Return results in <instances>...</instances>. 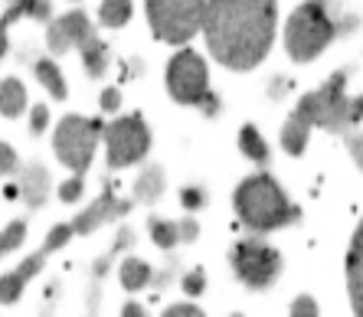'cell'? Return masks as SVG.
<instances>
[{"mask_svg": "<svg viewBox=\"0 0 363 317\" xmlns=\"http://www.w3.org/2000/svg\"><path fill=\"white\" fill-rule=\"evenodd\" d=\"M184 203H186V206H200V203H203V193L186 190V193H184Z\"/></svg>", "mask_w": 363, "mask_h": 317, "instance_id": "cell-28", "label": "cell"}, {"mask_svg": "<svg viewBox=\"0 0 363 317\" xmlns=\"http://www.w3.org/2000/svg\"><path fill=\"white\" fill-rule=\"evenodd\" d=\"M344 72H337L324 85L321 92L314 95H304V101L298 105V111L288 118L285 131H281V144H285L288 154H301L304 141H308V128L311 125H324L330 131H347L350 121L357 118V105L344 99Z\"/></svg>", "mask_w": 363, "mask_h": 317, "instance_id": "cell-2", "label": "cell"}, {"mask_svg": "<svg viewBox=\"0 0 363 317\" xmlns=\"http://www.w3.org/2000/svg\"><path fill=\"white\" fill-rule=\"evenodd\" d=\"M131 17V0H101L99 20L105 26H125Z\"/></svg>", "mask_w": 363, "mask_h": 317, "instance_id": "cell-15", "label": "cell"}, {"mask_svg": "<svg viewBox=\"0 0 363 317\" xmlns=\"http://www.w3.org/2000/svg\"><path fill=\"white\" fill-rule=\"evenodd\" d=\"M151 235L154 243L161 245V249H170L174 243H180V239H194L196 235V226L194 223H164V219H151Z\"/></svg>", "mask_w": 363, "mask_h": 317, "instance_id": "cell-12", "label": "cell"}, {"mask_svg": "<svg viewBox=\"0 0 363 317\" xmlns=\"http://www.w3.org/2000/svg\"><path fill=\"white\" fill-rule=\"evenodd\" d=\"M239 144H242V154H245V157H252L255 164H265V160H269V148H265L262 134L255 131L252 125H245L242 131H239Z\"/></svg>", "mask_w": 363, "mask_h": 317, "instance_id": "cell-14", "label": "cell"}, {"mask_svg": "<svg viewBox=\"0 0 363 317\" xmlns=\"http://www.w3.org/2000/svg\"><path fill=\"white\" fill-rule=\"evenodd\" d=\"M79 193H82V174H76V180H72V184H66L60 190V196L66 203H72V200H79Z\"/></svg>", "mask_w": 363, "mask_h": 317, "instance_id": "cell-23", "label": "cell"}, {"mask_svg": "<svg viewBox=\"0 0 363 317\" xmlns=\"http://www.w3.org/2000/svg\"><path fill=\"white\" fill-rule=\"evenodd\" d=\"M357 115H360V118H363V99H360V101H357Z\"/></svg>", "mask_w": 363, "mask_h": 317, "instance_id": "cell-31", "label": "cell"}, {"mask_svg": "<svg viewBox=\"0 0 363 317\" xmlns=\"http://www.w3.org/2000/svg\"><path fill=\"white\" fill-rule=\"evenodd\" d=\"M147 278H151V268L144 265L141 259L121 262V284H125L128 291H138V288H144V284H147Z\"/></svg>", "mask_w": 363, "mask_h": 317, "instance_id": "cell-17", "label": "cell"}, {"mask_svg": "<svg viewBox=\"0 0 363 317\" xmlns=\"http://www.w3.org/2000/svg\"><path fill=\"white\" fill-rule=\"evenodd\" d=\"M167 314H200V308H190V304H174V308H167Z\"/></svg>", "mask_w": 363, "mask_h": 317, "instance_id": "cell-29", "label": "cell"}, {"mask_svg": "<svg viewBox=\"0 0 363 317\" xmlns=\"http://www.w3.org/2000/svg\"><path fill=\"white\" fill-rule=\"evenodd\" d=\"M23 109H26V89L17 79H7V82H4V115L17 118Z\"/></svg>", "mask_w": 363, "mask_h": 317, "instance_id": "cell-18", "label": "cell"}, {"mask_svg": "<svg viewBox=\"0 0 363 317\" xmlns=\"http://www.w3.org/2000/svg\"><path fill=\"white\" fill-rule=\"evenodd\" d=\"M105 128L99 121H89V118L79 115H66L62 125L56 128V157L66 164L72 174H85L89 170V160L95 154V141Z\"/></svg>", "mask_w": 363, "mask_h": 317, "instance_id": "cell-7", "label": "cell"}, {"mask_svg": "<svg viewBox=\"0 0 363 317\" xmlns=\"http://www.w3.org/2000/svg\"><path fill=\"white\" fill-rule=\"evenodd\" d=\"M291 311H295V314H301V311L314 314V301H311V298H298V301H295V308H291Z\"/></svg>", "mask_w": 363, "mask_h": 317, "instance_id": "cell-27", "label": "cell"}, {"mask_svg": "<svg viewBox=\"0 0 363 317\" xmlns=\"http://www.w3.org/2000/svg\"><path fill=\"white\" fill-rule=\"evenodd\" d=\"M23 223H10L7 226V235H4V252H10L13 249V243H20V239H23Z\"/></svg>", "mask_w": 363, "mask_h": 317, "instance_id": "cell-22", "label": "cell"}, {"mask_svg": "<svg viewBox=\"0 0 363 317\" xmlns=\"http://www.w3.org/2000/svg\"><path fill=\"white\" fill-rule=\"evenodd\" d=\"M233 268L249 288H269L272 278L281 272V255L259 239H242L233 249Z\"/></svg>", "mask_w": 363, "mask_h": 317, "instance_id": "cell-9", "label": "cell"}, {"mask_svg": "<svg viewBox=\"0 0 363 317\" xmlns=\"http://www.w3.org/2000/svg\"><path fill=\"white\" fill-rule=\"evenodd\" d=\"M164 190V174L157 167H151V170H144V177L138 180V187H135V193H138V200H154L157 193Z\"/></svg>", "mask_w": 363, "mask_h": 317, "instance_id": "cell-20", "label": "cell"}, {"mask_svg": "<svg viewBox=\"0 0 363 317\" xmlns=\"http://www.w3.org/2000/svg\"><path fill=\"white\" fill-rule=\"evenodd\" d=\"M203 272H190V275H186V282H184V288H186V294H200L203 291Z\"/></svg>", "mask_w": 363, "mask_h": 317, "instance_id": "cell-24", "label": "cell"}, {"mask_svg": "<svg viewBox=\"0 0 363 317\" xmlns=\"http://www.w3.org/2000/svg\"><path fill=\"white\" fill-rule=\"evenodd\" d=\"M236 213L249 229L255 233H269V229H281V226L295 223L301 216V209L285 196V190L279 187V180L272 174H255L249 180H242L233 196Z\"/></svg>", "mask_w": 363, "mask_h": 317, "instance_id": "cell-3", "label": "cell"}, {"mask_svg": "<svg viewBox=\"0 0 363 317\" xmlns=\"http://www.w3.org/2000/svg\"><path fill=\"white\" fill-rule=\"evenodd\" d=\"M347 144H350V154H354V160L363 167V138H360V134H350V138H347Z\"/></svg>", "mask_w": 363, "mask_h": 317, "instance_id": "cell-25", "label": "cell"}, {"mask_svg": "<svg viewBox=\"0 0 363 317\" xmlns=\"http://www.w3.org/2000/svg\"><path fill=\"white\" fill-rule=\"evenodd\" d=\"M26 10H30L33 17L46 20V13H50V4H46V0H20L17 10H10V13H7V20L10 17H20V13H26Z\"/></svg>", "mask_w": 363, "mask_h": 317, "instance_id": "cell-21", "label": "cell"}, {"mask_svg": "<svg viewBox=\"0 0 363 317\" xmlns=\"http://www.w3.org/2000/svg\"><path fill=\"white\" fill-rule=\"evenodd\" d=\"M105 148H108V167H131L151 148V131L141 121V115L118 118L105 128Z\"/></svg>", "mask_w": 363, "mask_h": 317, "instance_id": "cell-8", "label": "cell"}, {"mask_svg": "<svg viewBox=\"0 0 363 317\" xmlns=\"http://www.w3.org/2000/svg\"><path fill=\"white\" fill-rule=\"evenodd\" d=\"M347 282H350L354 311L363 314V223L357 226V235L350 243V255H347Z\"/></svg>", "mask_w": 363, "mask_h": 317, "instance_id": "cell-11", "label": "cell"}, {"mask_svg": "<svg viewBox=\"0 0 363 317\" xmlns=\"http://www.w3.org/2000/svg\"><path fill=\"white\" fill-rule=\"evenodd\" d=\"M275 0H210L203 33L206 46L226 69H255L275 43Z\"/></svg>", "mask_w": 363, "mask_h": 317, "instance_id": "cell-1", "label": "cell"}, {"mask_svg": "<svg viewBox=\"0 0 363 317\" xmlns=\"http://www.w3.org/2000/svg\"><path fill=\"white\" fill-rule=\"evenodd\" d=\"M167 89L170 99L180 105H200L206 115H216L220 101L213 99L210 85H206V66L194 50L174 52V59L167 62Z\"/></svg>", "mask_w": 363, "mask_h": 317, "instance_id": "cell-6", "label": "cell"}, {"mask_svg": "<svg viewBox=\"0 0 363 317\" xmlns=\"http://www.w3.org/2000/svg\"><path fill=\"white\" fill-rule=\"evenodd\" d=\"M92 36V26L85 13H69V17L56 20L50 26V50L52 52H66L69 46H82Z\"/></svg>", "mask_w": 363, "mask_h": 317, "instance_id": "cell-10", "label": "cell"}, {"mask_svg": "<svg viewBox=\"0 0 363 317\" xmlns=\"http://www.w3.org/2000/svg\"><path fill=\"white\" fill-rule=\"evenodd\" d=\"M36 79L50 89L52 99H62V95H66V82H62L60 69L52 66V62H36Z\"/></svg>", "mask_w": 363, "mask_h": 317, "instance_id": "cell-19", "label": "cell"}, {"mask_svg": "<svg viewBox=\"0 0 363 317\" xmlns=\"http://www.w3.org/2000/svg\"><path fill=\"white\" fill-rule=\"evenodd\" d=\"M101 105H105V109H115V105H118V92H115V89H111V92H105V99H101Z\"/></svg>", "mask_w": 363, "mask_h": 317, "instance_id": "cell-30", "label": "cell"}, {"mask_svg": "<svg viewBox=\"0 0 363 317\" xmlns=\"http://www.w3.org/2000/svg\"><path fill=\"white\" fill-rule=\"evenodd\" d=\"M210 0H144L147 23L164 43H186L206 20Z\"/></svg>", "mask_w": 363, "mask_h": 317, "instance_id": "cell-5", "label": "cell"}, {"mask_svg": "<svg viewBox=\"0 0 363 317\" xmlns=\"http://www.w3.org/2000/svg\"><path fill=\"white\" fill-rule=\"evenodd\" d=\"M46 118H50V111H46V109L40 105V109L33 111V134H40L43 128H46Z\"/></svg>", "mask_w": 363, "mask_h": 317, "instance_id": "cell-26", "label": "cell"}, {"mask_svg": "<svg viewBox=\"0 0 363 317\" xmlns=\"http://www.w3.org/2000/svg\"><path fill=\"white\" fill-rule=\"evenodd\" d=\"M79 50H82V56H85V69H89V72L92 75L105 72V62H108V50H105V43H99L95 36H89Z\"/></svg>", "mask_w": 363, "mask_h": 317, "instance_id": "cell-16", "label": "cell"}, {"mask_svg": "<svg viewBox=\"0 0 363 317\" xmlns=\"http://www.w3.org/2000/svg\"><path fill=\"white\" fill-rule=\"evenodd\" d=\"M46 190H50V177H46L43 167H33L23 177V196L30 206H40V203L46 200Z\"/></svg>", "mask_w": 363, "mask_h": 317, "instance_id": "cell-13", "label": "cell"}, {"mask_svg": "<svg viewBox=\"0 0 363 317\" xmlns=\"http://www.w3.org/2000/svg\"><path fill=\"white\" fill-rule=\"evenodd\" d=\"M334 40V23L321 0H304L301 7L288 17L285 26V50L295 62H311L318 59L328 43Z\"/></svg>", "mask_w": 363, "mask_h": 317, "instance_id": "cell-4", "label": "cell"}]
</instances>
